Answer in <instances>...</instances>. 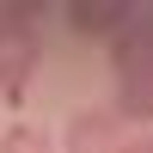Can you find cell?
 Listing matches in <instances>:
<instances>
[{
  "instance_id": "cell-1",
  "label": "cell",
  "mask_w": 153,
  "mask_h": 153,
  "mask_svg": "<svg viewBox=\"0 0 153 153\" xmlns=\"http://www.w3.org/2000/svg\"><path fill=\"white\" fill-rule=\"evenodd\" d=\"M117 74V123H153V19H135L110 43Z\"/></svg>"
},
{
  "instance_id": "cell-2",
  "label": "cell",
  "mask_w": 153,
  "mask_h": 153,
  "mask_svg": "<svg viewBox=\"0 0 153 153\" xmlns=\"http://www.w3.org/2000/svg\"><path fill=\"white\" fill-rule=\"evenodd\" d=\"M37 61H43V49H37L31 19H19V12H0V98H19L25 86H31Z\"/></svg>"
},
{
  "instance_id": "cell-3",
  "label": "cell",
  "mask_w": 153,
  "mask_h": 153,
  "mask_svg": "<svg viewBox=\"0 0 153 153\" xmlns=\"http://www.w3.org/2000/svg\"><path fill=\"white\" fill-rule=\"evenodd\" d=\"M129 135H123L117 110H74L68 129H61V153H123Z\"/></svg>"
},
{
  "instance_id": "cell-4",
  "label": "cell",
  "mask_w": 153,
  "mask_h": 153,
  "mask_svg": "<svg viewBox=\"0 0 153 153\" xmlns=\"http://www.w3.org/2000/svg\"><path fill=\"white\" fill-rule=\"evenodd\" d=\"M68 25L80 37H110V43H117V37L135 25V12L123 6V0H80V6H68Z\"/></svg>"
},
{
  "instance_id": "cell-5",
  "label": "cell",
  "mask_w": 153,
  "mask_h": 153,
  "mask_svg": "<svg viewBox=\"0 0 153 153\" xmlns=\"http://www.w3.org/2000/svg\"><path fill=\"white\" fill-rule=\"evenodd\" d=\"M0 153H55V141H49L37 123H6V129H0Z\"/></svg>"
},
{
  "instance_id": "cell-6",
  "label": "cell",
  "mask_w": 153,
  "mask_h": 153,
  "mask_svg": "<svg viewBox=\"0 0 153 153\" xmlns=\"http://www.w3.org/2000/svg\"><path fill=\"white\" fill-rule=\"evenodd\" d=\"M123 153H153V135H135V141L123 147Z\"/></svg>"
}]
</instances>
